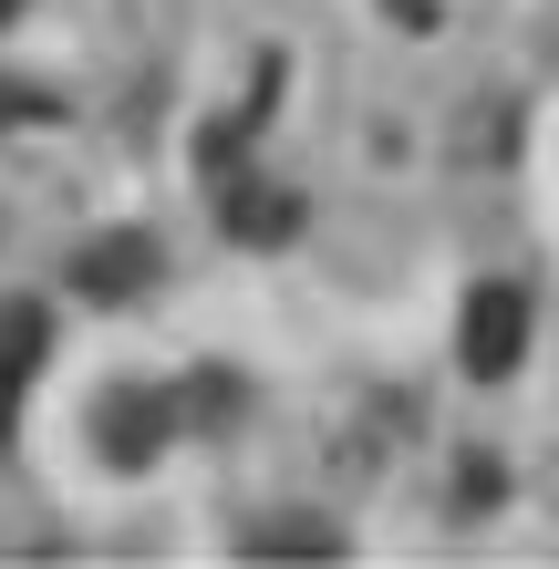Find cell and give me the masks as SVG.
I'll return each instance as SVG.
<instances>
[{
    "label": "cell",
    "mask_w": 559,
    "mask_h": 569,
    "mask_svg": "<svg viewBox=\"0 0 559 569\" xmlns=\"http://www.w3.org/2000/svg\"><path fill=\"white\" fill-rule=\"evenodd\" d=\"M518 352H529V300H518L508 280H487L467 300V321H456V362L498 383V373H518Z\"/></svg>",
    "instance_id": "2"
},
{
    "label": "cell",
    "mask_w": 559,
    "mask_h": 569,
    "mask_svg": "<svg viewBox=\"0 0 559 569\" xmlns=\"http://www.w3.org/2000/svg\"><path fill=\"white\" fill-rule=\"evenodd\" d=\"M167 435H177V405L156 383H114L104 405H93V456H104V466H156Z\"/></svg>",
    "instance_id": "1"
},
{
    "label": "cell",
    "mask_w": 559,
    "mask_h": 569,
    "mask_svg": "<svg viewBox=\"0 0 559 569\" xmlns=\"http://www.w3.org/2000/svg\"><path fill=\"white\" fill-rule=\"evenodd\" d=\"M228 228H239L249 249H270L301 228V187H228Z\"/></svg>",
    "instance_id": "3"
},
{
    "label": "cell",
    "mask_w": 559,
    "mask_h": 569,
    "mask_svg": "<svg viewBox=\"0 0 559 569\" xmlns=\"http://www.w3.org/2000/svg\"><path fill=\"white\" fill-rule=\"evenodd\" d=\"M249 549H342V539H332L321 518H259V528H249Z\"/></svg>",
    "instance_id": "5"
},
{
    "label": "cell",
    "mask_w": 559,
    "mask_h": 569,
    "mask_svg": "<svg viewBox=\"0 0 559 569\" xmlns=\"http://www.w3.org/2000/svg\"><path fill=\"white\" fill-rule=\"evenodd\" d=\"M156 280V249L124 228V239H104V249H83V290H146Z\"/></svg>",
    "instance_id": "4"
},
{
    "label": "cell",
    "mask_w": 559,
    "mask_h": 569,
    "mask_svg": "<svg viewBox=\"0 0 559 569\" xmlns=\"http://www.w3.org/2000/svg\"><path fill=\"white\" fill-rule=\"evenodd\" d=\"M11 11H21V0H0V21H11Z\"/></svg>",
    "instance_id": "6"
}]
</instances>
